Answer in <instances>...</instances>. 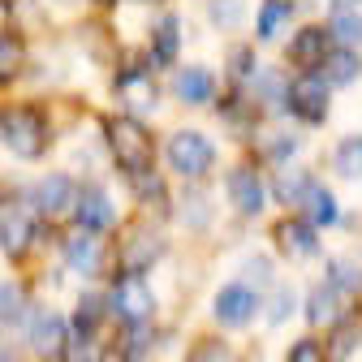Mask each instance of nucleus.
Returning <instances> with one entry per match:
<instances>
[{
    "mask_svg": "<svg viewBox=\"0 0 362 362\" xmlns=\"http://www.w3.org/2000/svg\"><path fill=\"white\" fill-rule=\"evenodd\" d=\"M224 194H229V203L242 220H259L267 207V181L259 177L255 164H233L229 177H224Z\"/></svg>",
    "mask_w": 362,
    "mask_h": 362,
    "instance_id": "6e6552de",
    "label": "nucleus"
},
{
    "mask_svg": "<svg viewBox=\"0 0 362 362\" xmlns=\"http://www.w3.org/2000/svg\"><path fill=\"white\" fill-rule=\"evenodd\" d=\"M362 0H332V9H358Z\"/></svg>",
    "mask_w": 362,
    "mask_h": 362,
    "instance_id": "4c0bfd02",
    "label": "nucleus"
},
{
    "mask_svg": "<svg viewBox=\"0 0 362 362\" xmlns=\"http://www.w3.org/2000/svg\"><path fill=\"white\" fill-rule=\"evenodd\" d=\"M26 306H30L26 285H18V281H5V285H0V324H5V328L26 324Z\"/></svg>",
    "mask_w": 362,
    "mask_h": 362,
    "instance_id": "cd10ccee",
    "label": "nucleus"
},
{
    "mask_svg": "<svg viewBox=\"0 0 362 362\" xmlns=\"http://www.w3.org/2000/svg\"><path fill=\"white\" fill-rule=\"evenodd\" d=\"M74 207H78V186H74V177L48 173V177L35 186V211H39L43 220H65V216H74Z\"/></svg>",
    "mask_w": 362,
    "mask_h": 362,
    "instance_id": "f8f14e48",
    "label": "nucleus"
},
{
    "mask_svg": "<svg viewBox=\"0 0 362 362\" xmlns=\"http://www.w3.org/2000/svg\"><path fill=\"white\" fill-rule=\"evenodd\" d=\"M181 220H186V229H199V233L211 229V203H207L203 190H186V199H181Z\"/></svg>",
    "mask_w": 362,
    "mask_h": 362,
    "instance_id": "2f4dec72",
    "label": "nucleus"
},
{
    "mask_svg": "<svg viewBox=\"0 0 362 362\" xmlns=\"http://www.w3.org/2000/svg\"><path fill=\"white\" fill-rule=\"evenodd\" d=\"M272 246H276L285 259H293V263H310V259L324 255L320 229H315L310 220H302L298 211L293 216H281L276 224H272Z\"/></svg>",
    "mask_w": 362,
    "mask_h": 362,
    "instance_id": "39448f33",
    "label": "nucleus"
},
{
    "mask_svg": "<svg viewBox=\"0 0 362 362\" xmlns=\"http://www.w3.org/2000/svg\"><path fill=\"white\" fill-rule=\"evenodd\" d=\"M328 86H337V90H349L358 78H362V52H349V48H332L328 57H324V65L315 69Z\"/></svg>",
    "mask_w": 362,
    "mask_h": 362,
    "instance_id": "412c9836",
    "label": "nucleus"
},
{
    "mask_svg": "<svg viewBox=\"0 0 362 362\" xmlns=\"http://www.w3.org/2000/svg\"><path fill=\"white\" fill-rule=\"evenodd\" d=\"M74 220H78V229L86 233H108L112 224H117V207L108 199V190L100 186V181H86V186L78 190V207H74Z\"/></svg>",
    "mask_w": 362,
    "mask_h": 362,
    "instance_id": "9b49d317",
    "label": "nucleus"
},
{
    "mask_svg": "<svg viewBox=\"0 0 362 362\" xmlns=\"http://www.w3.org/2000/svg\"><path fill=\"white\" fill-rule=\"evenodd\" d=\"M164 156L181 177H194V181L216 168V143L199 129H173L168 143H164Z\"/></svg>",
    "mask_w": 362,
    "mask_h": 362,
    "instance_id": "20e7f679",
    "label": "nucleus"
},
{
    "mask_svg": "<svg viewBox=\"0 0 362 362\" xmlns=\"http://www.w3.org/2000/svg\"><path fill=\"white\" fill-rule=\"evenodd\" d=\"M293 13V0H263L259 5V18H255V35L267 43V39H276V30L285 26V18Z\"/></svg>",
    "mask_w": 362,
    "mask_h": 362,
    "instance_id": "c85d7f7f",
    "label": "nucleus"
},
{
    "mask_svg": "<svg viewBox=\"0 0 362 362\" xmlns=\"http://www.w3.org/2000/svg\"><path fill=\"white\" fill-rule=\"evenodd\" d=\"M332 173L341 181H362V134H345L332 147Z\"/></svg>",
    "mask_w": 362,
    "mask_h": 362,
    "instance_id": "5701e85b",
    "label": "nucleus"
},
{
    "mask_svg": "<svg viewBox=\"0 0 362 362\" xmlns=\"http://www.w3.org/2000/svg\"><path fill=\"white\" fill-rule=\"evenodd\" d=\"M332 52V35H328V26H302L293 39H289V61L293 65H302V74H315L324 65V57Z\"/></svg>",
    "mask_w": 362,
    "mask_h": 362,
    "instance_id": "dca6fc26",
    "label": "nucleus"
},
{
    "mask_svg": "<svg viewBox=\"0 0 362 362\" xmlns=\"http://www.w3.org/2000/svg\"><path fill=\"white\" fill-rule=\"evenodd\" d=\"M259 306H263V298H259V289H250L242 276L238 281H229V285H220V293H216V302H211V315H216V324L220 328H246L255 315H259Z\"/></svg>",
    "mask_w": 362,
    "mask_h": 362,
    "instance_id": "1a4fd4ad",
    "label": "nucleus"
},
{
    "mask_svg": "<svg viewBox=\"0 0 362 362\" xmlns=\"http://www.w3.org/2000/svg\"><path fill=\"white\" fill-rule=\"evenodd\" d=\"M285 112L298 125H310V129L324 125L328 112H332V86L320 74H293L289 90H285Z\"/></svg>",
    "mask_w": 362,
    "mask_h": 362,
    "instance_id": "7ed1b4c3",
    "label": "nucleus"
},
{
    "mask_svg": "<svg viewBox=\"0 0 362 362\" xmlns=\"http://www.w3.org/2000/svg\"><path fill=\"white\" fill-rule=\"evenodd\" d=\"M173 95H177L181 104H190V108L211 104V100H216V74H211L207 65H186V69H177Z\"/></svg>",
    "mask_w": 362,
    "mask_h": 362,
    "instance_id": "6ab92c4d",
    "label": "nucleus"
},
{
    "mask_svg": "<svg viewBox=\"0 0 362 362\" xmlns=\"http://www.w3.org/2000/svg\"><path fill=\"white\" fill-rule=\"evenodd\" d=\"M48 117H43V108L35 104H18L9 108L5 117H0V143H5L18 160H39L43 151H48Z\"/></svg>",
    "mask_w": 362,
    "mask_h": 362,
    "instance_id": "f03ea898",
    "label": "nucleus"
},
{
    "mask_svg": "<svg viewBox=\"0 0 362 362\" xmlns=\"http://www.w3.org/2000/svg\"><path fill=\"white\" fill-rule=\"evenodd\" d=\"M328 35H332V48L358 52V43H362V13H358V9H332Z\"/></svg>",
    "mask_w": 362,
    "mask_h": 362,
    "instance_id": "b1692460",
    "label": "nucleus"
},
{
    "mask_svg": "<svg viewBox=\"0 0 362 362\" xmlns=\"http://www.w3.org/2000/svg\"><path fill=\"white\" fill-rule=\"evenodd\" d=\"M26 74V39L13 30H0V86H9Z\"/></svg>",
    "mask_w": 362,
    "mask_h": 362,
    "instance_id": "4be33fe9",
    "label": "nucleus"
},
{
    "mask_svg": "<svg viewBox=\"0 0 362 362\" xmlns=\"http://www.w3.org/2000/svg\"><path fill=\"white\" fill-rule=\"evenodd\" d=\"M285 362H332V358H328V345H324L320 337H298V341L289 345Z\"/></svg>",
    "mask_w": 362,
    "mask_h": 362,
    "instance_id": "c9c22d12",
    "label": "nucleus"
},
{
    "mask_svg": "<svg viewBox=\"0 0 362 362\" xmlns=\"http://www.w3.org/2000/svg\"><path fill=\"white\" fill-rule=\"evenodd\" d=\"M61 259L78 272V276H95V272L104 267V246L95 233H86V229H69L61 238Z\"/></svg>",
    "mask_w": 362,
    "mask_h": 362,
    "instance_id": "2eb2a0df",
    "label": "nucleus"
},
{
    "mask_svg": "<svg viewBox=\"0 0 362 362\" xmlns=\"http://www.w3.org/2000/svg\"><path fill=\"white\" fill-rule=\"evenodd\" d=\"M302 310H306V320H310L315 328H332V324H341L345 315H349V310H345V293L332 289L328 281H320V285H310V289H306Z\"/></svg>",
    "mask_w": 362,
    "mask_h": 362,
    "instance_id": "f3484780",
    "label": "nucleus"
},
{
    "mask_svg": "<svg viewBox=\"0 0 362 362\" xmlns=\"http://www.w3.org/2000/svg\"><path fill=\"white\" fill-rule=\"evenodd\" d=\"M298 216L310 220L315 229H332V224H341V203H337V194L324 186V181H310L302 203H298Z\"/></svg>",
    "mask_w": 362,
    "mask_h": 362,
    "instance_id": "a211bd4d",
    "label": "nucleus"
},
{
    "mask_svg": "<svg viewBox=\"0 0 362 362\" xmlns=\"http://www.w3.org/2000/svg\"><path fill=\"white\" fill-rule=\"evenodd\" d=\"M328 285L341 289L345 298H358V293H362V263H358L354 255H337V259H328Z\"/></svg>",
    "mask_w": 362,
    "mask_h": 362,
    "instance_id": "393cba45",
    "label": "nucleus"
},
{
    "mask_svg": "<svg viewBox=\"0 0 362 362\" xmlns=\"http://www.w3.org/2000/svg\"><path fill=\"white\" fill-rule=\"evenodd\" d=\"M69 341H74V324L65 320V315H57V310H39L35 320H30V328H26V345H30V354L43 358V362L65 358Z\"/></svg>",
    "mask_w": 362,
    "mask_h": 362,
    "instance_id": "9d476101",
    "label": "nucleus"
},
{
    "mask_svg": "<svg viewBox=\"0 0 362 362\" xmlns=\"http://www.w3.org/2000/svg\"><path fill=\"white\" fill-rule=\"evenodd\" d=\"M298 147H302V139H298L293 129H267L263 139H259V156L267 164H289L298 156Z\"/></svg>",
    "mask_w": 362,
    "mask_h": 362,
    "instance_id": "bb28decb",
    "label": "nucleus"
},
{
    "mask_svg": "<svg viewBox=\"0 0 362 362\" xmlns=\"http://www.w3.org/2000/svg\"><path fill=\"white\" fill-rule=\"evenodd\" d=\"M35 242V211L26 203H5L0 211V250L9 259H22Z\"/></svg>",
    "mask_w": 362,
    "mask_h": 362,
    "instance_id": "ddd939ff",
    "label": "nucleus"
},
{
    "mask_svg": "<svg viewBox=\"0 0 362 362\" xmlns=\"http://www.w3.org/2000/svg\"><path fill=\"white\" fill-rule=\"evenodd\" d=\"M0 211H5V203H0Z\"/></svg>",
    "mask_w": 362,
    "mask_h": 362,
    "instance_id": "58836bf2",
    "label": "nucleus"
},
{
    "mask_svg": "<svg viewBox=\"0 0 362 362\" xmlns=\"http://www.w3.org/2000/svg\"><path fill=\"white\" fill-rule=\"evenodd\" d=\"M104 147L108 156L117 160V168L125 177H139V173H151V160H156V139L143 117H129V112H112L104 117Z\"/></svg>",
    "mask_w": 362,
    "mask_h": 362,
    "instance_id": "f257e3e1",
    "label": "nucleus"
},
{
    "mask_svg": "<svg viewBox=\"0 0 362 362\" xmlns=\"http://www.w3.org/2000/svg\"><path fill=\"white\" fill-rule=\"evenodd\" d=\"M207 18H211L216 30H238L242 18H246V9H242V0H211V5H207Z\"/></svg>",
    "mask_w": 362,
    "mask_h": 362,
    "instance_id": "f704fd0d",
    "label": "nucleus"
},
{
    "mask_svg": "<svg viewBox=\"0 0 362 362\" xmlns=\"http://www.w3.org/2000/svg\"><path fill=\"white\" fill-rule=\"evenodd\" d=\"M186 362H238L233 345L229 341H220V337H199L186 354Z\"/></svg>",
    "mask_w": 362,
    "mask_h": 362,
    "instance_id": "473e14b6",
    "label": "nucleus"
},
{
    "mask_svg": "<svg viewBox=\"0 0 362 362\" xmlns=\"http://www.w3.org/2000/svg\"><path fill=\"white\" fill-rule=\"evenodd\" d=\"M164 250H168V242L156 224H134L121 242V276H143L147 267H156L164 259Z\"/></svg>",
    "mask_w": 362,
    "mask_h": 362,
    "instance_id": "0eeeda50",
    "label": "nucleus"
},
{
    "mask_svg": "<svg viewBox=\"0 0 362 362\" xmlns=\"http://www.w3.org/2000/svg\"><path fill=\"white\" fill-rule=\"evenodd\" d=\"M181 52V22L177 13H160L156 26H151V65L156 69H168Z\"/></svg>",
    "mask_w": 362,
    "mask_h": 362,
    "instance_id": "aec40b11",
    "label": "nucleus"
},
{
    "mask_svg": "<svg viewBox=\"0 0 362 362\" xmlns=\"http://www.w3.org/2000/svg\"><path fill=\"white\" fill-rule=\"evenodd\" d=\"M112 310L125 328H151L156 324V293L143 276H121L112 289Z\"/></svg>",
    "mask_w": 362,
    "mask_h": 362,
    "instance_id": "423d86ee",
    "label": "nucleus"
},
{
    "mask_svg": "<svg viewBox=\"0 0 362 362\" xmlns=\"http://www.w3.org/2000/svg\"><path fill=\"white\" fill-rule=\"evenodd\" d=\"M310 181H315V177H310L306 168H285V173H281L276 181H272V194H276L281 203H293V207H298V203H302V194H306V186H310Z\"/></svg>",
    "mask_w": 362,
    "mask_h": 362,
    "instance_id": "7c9ffc66",
    "label": "nucleus"
},
{
    "mask_svg": "<svg viewBox=\"0 0 362 362\" xmlns=\"http://www.w3.org/2000/svg\"><path fill=\"white\" fill-rule=\"evenodd\" d=\"M259 310H263V320H267L272 328H281L285 320H293V310H298V289H293V285H272Z\"/></svg>",
    "mask_w": 362,
    "mask_h": 362,
    "instance_id": "a878e982",
    "label": "nucleus"
},
{
    "mask_svg": "<svg viewBox=\"0 0 362 362\" xmlns=\"http://www.w3.org/2000/svg\"><path fill=\"white\" fill-rule=\"evenodd\" d=\"M358 341H362V324L354 320V315H345L341 324H332V341H328V358L332 362H345L354 349H358Z\"/></svg>",
    "mask_w": 362,
    "mask_h": 362,
    "instance_id": "c756f323",
    "label": "nucleus"
},
{
    "mask_svg": "<svg viewBox=\"0 0 362 362\" xmlns=\"http://www.w3.org/2000/svg\"><path fill=\"white\" fill-rule=\"evenodd\" d=\"M117 95H121V104L129 108V117H143V112H156L160 108V82L147 74V69H121V78H117Z\"/></svg>",
    "mask_w": 362,
    "mask_h": 362,
    "instance_id": "4468645a",
    "label": "nucleus"
},
{
    "mask_svg": "<svg viewBox=\"0 0 362 362\" xmlns=\"http://www.w3.org/2000/svg\"><path fill=\"white\" fill-rule=\"evenodd\" d=\"M242 281H246L250 289H255V285H267V289H272V263H267L263 255H250V259H246V276H242Z\"/></svg>",
    "mask_w": 362,
    "mask_h": 362,
    "instance_id": "e433bc0d",
    "label": "nucleus"
},
{
    "mask_svg": "<svg viewBox=\"0 0 362 362\" xmlns=\"http://www.w3.org/2000/svg\"><path fill=\"white\" fill-rule=\"evenodd\" d=\"M125 186L134 190V199H139V203H160V207H168V190H164V181H160L156 173L125 177Z\"/></svg>",
    "mask_w": 362,
    "mask_h": 362,
    "instance_id": "72a5a7b5",
    "label": "nucleus"
}]
</instances>
